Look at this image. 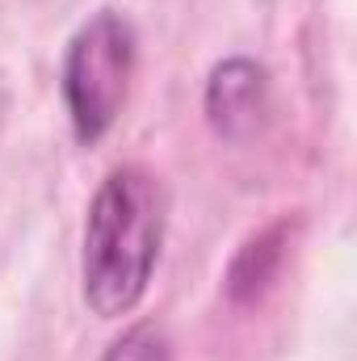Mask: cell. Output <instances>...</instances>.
Returning <instances> with one entry per match:
<instances>
[{"label": "cell", "mask_w": 357, "mask_h": 361, "mask_svg": "<svg viewBox=\"0 0 357 361\" xmlns=\"http://www.w3.org/2000/svg\"><path fill=\"white\" fill-rule=\"evenodd\" d=\"M160 223V185L143 169H114L101 180L85 227V302L101 319H118L143 298Z\"/></svg>", "instance_id": "cell-1"}, {"label": "cell", "mask_w": 357, "mask_h": 361, "mask_svg": "<svg viewBox=\"0 0 357 361\" xmlns=\"http://www.w3.org/2000/svg\"><path fill=\"white\" fill-rule=\"evenodd\" d=\"M131 68H135V30L126 17L97 13L76 30L63 59V101L80 143H97L114 126L126 101Z\"/></svg>", "instance_id": "cell-2"}, {"label": "cell", "mask_w": 357, "mask_h": 361, "mask_svg": "<svg viewBox=\"0 0 357 361\" xmlns=\"http://www.w3.org/2000/svg\"><path fill=\"white\" fill-rule=\"evenodd\" d=\"M206 114H210V126L227 139L253 135L265 114V72L248 59H231L214 68L206 89Z\"/></svg>", "instance_id": "cell-3"}, {"label": "cell", "mask_w": 357, "mask_h": 361, "mask_svg": "<svg viewBox=\"0 0 357 361\" xmlns=\"http://www.w3.org/2000/svg\"><path fill=\"white\" fill-rule=\"evenodd\" d=\"M105 361H173V345L156 324H135L109 345Z\"/></svg>", "instance_id": "cell-4"}]
</instances>
